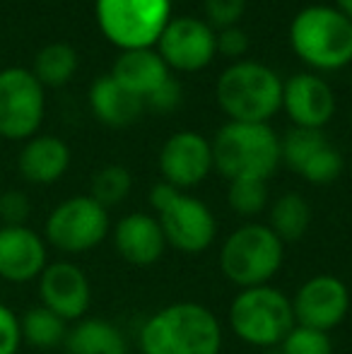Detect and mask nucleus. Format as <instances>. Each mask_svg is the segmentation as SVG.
Listing matches in <instances>:
<instances>
[{"instance_id":"nucleus-14","label":"nucleus","mask_w":352,"mask_h":354,"mask_svg":"<svg viewBox=\"0 0 352 354\" xmlns=\"http://www.w3.org/2000/svg\"><path fill=\"white\" fill-rule=\"evenodd\" d=\"M215 169L212 164V145L193 131H181L167 138L160 149V171L165 183L178 188H193L207 178Z\"/></svg>"},{"instance_id":"nucleus-7","label":"nucleus","mask_w":352,"mask_h":354,"mask_svg":"<svg viewBox=\"0 0 352 354\" xmlns=\"http://www.w3.org/2000/svg\"><path fill=\"white\" fill-rule=\"evenodd\" d=\"M150 205L157 212L167 246L186 256H198L215 243L217 219L201 198H193L160 181L150 191Z\"/></svg>"},{"instance_id":"nucleus-11","label":"nucleus","mask_w":352,"mask_h":354,"mask_svg":"<svg viewBox=\"0 0 352 354\" xmlns=\"http://www.w3.org/2000/svg\"><path fill=\"white\" fill-rule=\"evenodd\" d=\"M157 53L169 71L198 73L215 58L217 32L198 17H172L157 39Z\"/></svg>"},{"instance_id":"nucleus-16","label":"nucleus","mask_w":352,"mask_h":354,"mask_svg":"<svg viewBox=\"0 0 352 354\" xmlns=\"http://www.w3.org/2000/svg\"><path fill=\"white\" fill-rule=\"evenodd\" d=\"M282 109L295 128L321 131L335 113V94L324 77L299 73L282 84Z\"/></svg>"},{"instance_id":"nucleus-26","label":"nucleus","mask_w":352,"mask_h":354,"mask_svg":"<svg viewBox=\"0 0 352 354\" xmlns=\"http://www.w3.org/2000/svg\"><path fill=\"white\" fill-rule=\"evenodd\" d=\"M324 145H328L326 136L321 131H309V128H295L280 140V159L292 169L295 174L302 171L306 162L319 152Z\"/></svg>"},{"instance_id":"nucleus-10","label":"nucleus","mask_w":352,"mask_h":354,"mask_svg":"<svg viewBox=\"0 0 352 354\" xmlns=\"http://www.w3.org/2000/svg\"><path fill=\"white\" fill-rule=\"evenodd\" d=\"M46 116L44 84L27 68L0 71V138L24 140L39 133Z\"/></svg>"},{"instance_id":"nucleus-1","label":"nucleus","mask_w":352,"mask_h":354,"mask_svg":"<svg viewBox=\"0 0 352 354\" xmlns=\"http://www.w3.org/2000/svg\"><path fill=\"white\" fill-rule=\"evenodd\" d=\"M138 345L142 354H220L222 326L203 304L174 301L142 323Z\"/></svg>"},{"instance_id":"nucleus-18","label":"nucleus","mask_w":352,"mask_h":354,"mask_svg":"<svg viewBox=\"0 0 352 354\" xmlns=\"http://www.w3.org/2000/svg\"><path fill=\"white\" fill-rule=\"evenodd\" d=\"M71 167V147L56 136H34L24 142L17 157L22 178L34 186H51L61 181Z\"/></svg>"},{"instance_id":"nucleus-24","label":"nucleus","mask_w":352,"mask_h":354,"mask_svg":"<svg viewBox=\"0 0 352 354\" xmlns=\"http://www.w3.org/2000/svg\"><path fill=\"white\" fill-rule=\"evenodd\" d=\"M77 71V51L71 44H48L34 58V77L44 84V87H61V84L71 82L73 75Z\"/></svg>"},{"instance_id":"nucleus-23","label":"nucleus","mask_w":352,"mask_h":354,"mask_svg":"<svg viewBox=\"0 0 352 354\" xmlns=\"http://www.w3.org/2000/svg\"><path fill=\"white\" fill-rule=\"evenodd\" d=\"M19 330H22V342L37 350H53L63 345L68 337V323L46 306H32L19 318Z\"/></svg>"},{"instance_id":"nucleus-27","label":"nucleus","mask_w":352,"mask_h":354,"mask_svg":"<svg viewBox=\"0 0 352 354\" xmlns=\"http://www.w3.org/2000/svg\"><path fill=\"white\" fill-rule=\"evenodd\" d=\"M227 203L241 217H256L268 207V186L266 181H230Z\"/></svg>"},{"instance_id":"nucleus-33","label":"nucleus","mask_w":352,"mask_h":354,"mask_svg":"<svg viewBox=\"0 0 352 354\" xmlns=\"http://www.w3.org/2000/svg\"><path fill=\"white\" fill-rule=\"evenodd\" d=\"M145 104L160 113H172L178 104H181V87H178V82L174 77H169L145 99Z\"/></svg>"},{"instance_id":"nucleus-31","label":"nucleus","mask_w":352,"mask_h":354,"mask_svg":"<svg viewBox=\"0 0 352 354\" xmlns=\"http://www.w3.org/2000/svg\"><path fill=\"white\" fill-rule=\"evenodd\" d=\"M29 212H32V203H29V198L22 191L0 193V219H3V227L27 224Z\"/></svg>"},{"instance_id":"nucleus-28","label":"nucleus","mask_w":352,"mask_h":354,"mask_svg":"<svg viewBox=\"0 0 352 354\" xmlns=\"http://www.w3.org/2000/svg\"><path fill=\"white\" fill-rule=\"evenodd\" d=\"M340 174H343V157H340L338 149L328 142L302 167L299 176L304 178V181L314 183V186H328Z\"/></svg>"},{"instance_id":"nucleus-9","label":"nucleus","mask_w":352,"mask_h":354,"mask_svg":"<svg viewBox=\"0 0 352 354\" xmlns=\"http://www.w3.org/2000/svg\"><path fill=\"white\" fill-rule=\"evenodd\" d=\"M109 210L92 196H73L58 203L46 217L44 239L61 253H87L109 236Z\"/></svg>"},{"instance_id":"nucleus-13","label":"nucleus","mask_w":352,"mask_h":354,"mask_svg":"<svg viewBox=\"0 0 352 354\" xmlns=\"http://www.w3.org/2000/svg\"><path fill=\"white\" fill-rule=\"evenodd\" d=\"M39 299L41 306L61 316L66 323L82 321L92 306V284L80 266L71 261L48 263L39 275Z\"/></svg>"},{"instance_id":"nucleus-4","label":"nucleus","mask_w":352,"mask_h":354,"mask_svg":"<svg viewBox=\"0 0 352 354\" xmlns=\"http://www.w3.org/2000/svg\"><path fill=\"white\" fill-rule=\"evenodd\" d=\"M282 80L256 61H237L220 75L215 97L237 123H268L282 109Z\"/></svg>"},{"instance_id":"nucleus-21","label":"nucleus","mask_w":352,"mask_h":354,"mask_svg":"<svg viewBox=\"0 0 352 354\" xmlns=\"http://www.w3.org/2000/svg\"><path fill=\"white\" fill-rule=\"evenodd\" d=\"M66 354H128L121 328L104 318H82L68 330Z\"/></svg>"},{"instance_id":"nucleus-32","label":"nucleus","mask_w":352,"mask_h":354,"mask_svg":"<svg viewBox=\"0 0 352 354\" xmlns=\"http://www.w3.org/2000/svg\"><path fill=\"white\" fill-rule=\"evenodd\" d=\"M22 347L19 318L8 304L0 301V354H17Z\"/></svg>"},{"instance_id":"nucleus-29","label":"nucleus","mask_w":352,"mask_h":354,"mask_svg":"<svg viewBox=\"0 0 352 354\" xmlns=\"http://www.w3.org/2000/svg\"><path fill=\"white\" fill-rule=\"evenodd\" d=\"M280 350L282 354H333V340L328 333L295 323V328L280 342Z\"/></svg>"},{"instance_id":"nucleus-2","label":"nucleus","mask_w":352,"mask_h":354,"mask_svg":"<svg viewBox=\"0 0 352 354\" xmlns=\"http://www.w3.org/2000/svg\"><path fill=\"white\" fill-rule=\"evenodd\" d=\"M212 164L227 181H268L280 159V140L268 123L230 121L212 138Z\"/></svg>"},{"instance_id":"nucleus-19","label":"nucleus","mask_w":352,"mask_h":354,"mask_svg":"<svg viewBox=\"0 0 352 354\" xmlns=\"http://www.w3.org/2000/svg\"><path fill=\"white\" fill-rule=\"evenodd\" d=\"M111 77L123 89H128L133 97L145 102L172 75L157 51H152V48H133V51H121V56L113 63Z\"/></svg>"},{"instance_id":"nucleus-17","label":"nucleus","mask_w":352,"mask_h":354,"mask_svg":"<svg viewBox=\"0 0 352 354\" xmlns=\"http://www.w3.org/2000/svg\"><path fill=\"white\" fill-rule=\"evenodd\" d=\"M113 248L126 263L136 268H150L162 261L167 239L157 217L147 212H131L113 227Z\"/></svg>"},{"instance_id":"nucleus-30","label":"nucleus","mask_w":352,"mask_h":354,"mask_svg":"<svg viewBox=\"0 0 352 354\" xmlns=\"http://www.w3.org/2000/svg\"><path fill=\"white\" fill-rule=\"evenodd\" d=\"M246 10V0H205L207 24L212 29L237 27Z\"/></svg>"},{"instance_id":"nucleus-35","label":"nucleus","mask_w":352,"mask_h":354,"mask_svg":"<svg viewBox=\"0 0 352 354\" xmlns=\"http://www.w3.org/2000/svg\"><path fill=\"white\" fill-rule=\"evenodd\" d=\"M335 8L352 22V0H335Z\"/></svg>"},{"instance_id":"nucleus-8","label":"nucleus","mask_w":352,"mask_h":354,"mask_svg":"<svg viewBox=\"0 0 352 354\" xmlns=\"http://www.w3.org/2000/svg\"><path fill=\"white\" fill-rule=\"evenodd\" d=\"M94 17L121 51L152 48L172 19V0H94Z\"/></svg>"},{"instance_id":"nucleus-34","label":"nucleus","mask_w":352,"mask_h":354,"mask_svg":"<svg viewBox=\"0 0 352 354\" xmlns=\"http://www.w3.org/2000/svg\"><path fill=\"white\" fill-rule=\"evenodd\" d=\"M217 51L227 58H241L249 51V37L239 27L220 29V34H217Z\"/></svg>"},{"instance_id":"nucleus-12","label":"nucleus","mask_w":352,"mask_h":354,"mask_svg":"<svg viewBox=\"0 0 352 354\" xmlns=\"http://www.w3.org/2000/svg\"><path fill=\"white\" fill-rule=\"evenodd\" d=\"M352 306V294L340 277L321 272L302 282L297 294L292 297L297 326L316 328L331 333L348 318Z\"/></svg>"},{"instance_id":"nucleus-5","label":"nucleus","mask_w":352,"mask_h":354,"mask_svg":"<svg viewBox=\"0 0 352 354\" xmlns=\"http://www.w3.org/2000/svg\"><path fill=\"white\" fill-rule=\"evenodd\" d=\"M285 263V243L268 224L246 222L222 241L220 270L239 289L270 284Z\"/></svg>"},{"instance_id":"nucleus-25","label":"nucleus","mask_w":352,"mask_h":354,"mask_svg":"<svg viewBox=\"0 0 352 354\" xmlns=\"http://www.w3.org/2000/svg\"><path fill=\"white\" fill-rule=\"evenodd\" d=\"M131 188H133L131 171L126 167H121V164H106V167H102L92 176V193L89 196L109 210V207L126 201L131 196Z\"/></svg>"},{"instance_id":"nucleus-20","label":"nucleus","mask_w":352,"mask_h":354,"mask_svg":"<svg viewBox=\"0 0 352 354\" xmlns=\"http://www.w3.org/2000/svg\"><path fill=\"white\" fill-rule=\"evenodd\" d=\"M142 99L133 97L111 75L94 80L89 87V106L92 113L109 128H126L142 113Z\"/></svg>"},{"instance_id":"nucleus-6","label":"nucleus","mask_w":352,"mask_h":354,"mask_svg":"<svg viewBox=\"0 0 352 354\" xmlns=\"http://www.w3.org/2000/svg\"><path fill=\"white\" fill-rule=\"evenodd\" d=\"M292 299L272 284L239 289L230 304V328L251 347H277L295 328Z\"/></svg>"},{"instance_id":"nucleus-22","label":"nucleus","mask_w":352,"mask_h":354,"mask_svg":"<svg viewBox=\"0 0 352 354\" xmlns=\"http://www.w3.org/2000/svg\"><path fill=\"white\" fill-rule=\"evenodd\" d=\"M268 227L282 243L299 241L311 227V205L299 193H285L270 205Z\"/></svg>"},{"instance_id":"nucleus-15","label":"nucleus","mask_w":352,"mask_h":354,"mask_svg":"<svg viewBox=\"0 0 352 354\" xmlns=\"http://www.w3.org/2000/svg\"><path fill=\"white\" fill-rule=\"evenodd\" d=\"M48 266V243L27 224L0 227V280L27 284Z\"/></svg>"},{"instance_id":"nucleus-3","label":"nucleus","mask_w":352,"mask_h":354,"mask_svg":"<svg viewBox=\"0 0 352 354\" xmlns=\"http://www.w3.org/2000/svg\"><path fill=\"white\" fill-rule=\"evenodd\" d=\"M290 46L314 71H340L352 63V22L338 8L311 5L292 19Z\"/></svg>"}]
</instances>
